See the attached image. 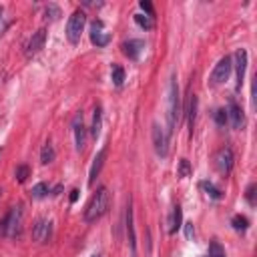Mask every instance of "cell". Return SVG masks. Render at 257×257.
<instances>
[{
    "instance_id": "cell-1",
    "label": "cell",
    "mask_w": 257,
    "mask_h": 257,
    "mask_svg": "<svg viewBox=\"0 0 257 257\" xmlns=\"http://www.w3.org/2000/svg\"><path fill=\"white\" fill-rule=\"evenodd\" d=\"M108 205H110L108 189H106V187L96 189V193H92L90 201H88L86 207H84V221H86V223H96V221L108 211Z\"/></svg>"
},
{
    "instance_id": "cell-2",
    "label": "cell",
    "mask_w": 257,
    "mask_h": 257,
    "mask_svg": "<svg viewBox=\"0 0 257 257\" xmlns=\"http://www.w3.org/2000/svg\"><path fill=\"white\" fill-rule=\"evenodd\" d=\"M22 207H10L8 213L0 219V237L14 239L22 233Z\"/></svg>"
},
{
    "instance_id": "cell-3",
    "label": "cell",
    "mask_w": 257,
    "mask_h": 257,
    "mask_svg": "<svg viewBox=\"0 0 257 257\" xmlns=\"http://www.w3.org/2000/svg\"><path fill=\"white\" fill-rule=\"evenodd\" d=\"M179 114H181V96H179V84H177V78L173 76L171 82H169V92H167V118H169L167 135H171L173 128L177 126Z\"/></svg>"
},
{
    "instance_id": "cell-4",
    "label": "cell",
    "mask_w": 257,
    "mask_h": 257,
    "mask_svg": "<svg viewBox=\"0 0 257 257\" xmlns=\"http://www.w3.org/2000/svg\"><path fill=\"white\" fill-rule=\"evenodd\" d=\"M84 24H86V14L82 10H74L70 14V18H68V24H66V38H68L70 44H78L80 42Z\"/></svg>"
},
{
    "instance_id": "cell-5",
    "label": "cell",
    "mask_w": 257,
    "mask_h": 257,
    "mask_svg": "<svg viewBox=\"0 0 257 257\" xmlns=\"http://www.w3.org/2000/svg\"><path fill=\"white\" fill-rule=\"evenodd\" d=\"M231 68H233L231 56H223V58L215 64V68H213V72H211V84H221V82H225V80L229 78V74H231Z\"/></svg>"
},
{
    "instance_id": "cell-6",
    "label": "cell",
    "mask_w": 257,
    "mask_h": 257,
    "mask_svg": "<svg viewBox=\"0 0 257 257\" xmlns=\"http://www.w3.org/2000/svg\"><path fill=\"white\" fill-rule=\"evenodd\" d=\"M227 122L235 128V131H239V128H243V124H245V114H243V108L237 104V100L235 98H229V104H227Z\"/></svg>"
},
{
    "instance_id": "cell-7",
    "label": "cell",
    "mask_w": 257,
    "mask_h": 257,
    "mask_svg": "<svg viewBox=\"0 0 257 257\" xmlns=\"http://www.w3.org/2000/svg\"><path fill=\"white\" fill-rule=\"evenodd\" d=\"M233 161H235V159H233V151H231L229 147L219 149L217 155H215V167H217V171H219L221 175H229V173H231Z\"/></svg>"
},
{
    "instance_id": "cell-8",
    "label": "cell",
    "mask_w": 257,
    "mask_h": 257,
    "mask_svg": "<svg viewBox=\"0 0 257 257\" xmlns=\"http://www.w3.org/2000/svg\"><path fill=\"white\" fill-rule=\"evenodd\" d=\"M90 42L96 44L98 48H102V46H106V44L110 42V34L106 32L102 20H94V22L90 24Z\"/></svg>"
},
{
    "instance_id": "cell-9",
    "label": "cell",
    "mask_w": 257,
    "mask_h": 257,
    "mask_svg": "<svg viewBox=\"0 0 257 257\" xmlns=\"http://www.w3.org/2000/svg\"><path fill=\"white\" fill-rule=\"evenodd\" d=\"M44 42H46V30H44V28H38V30H36V32H32V36L28 38L24 54H26L28 58H30V56H34V54H38V52L44 48Z\"/></svg>"
},
{
    "instance_id": "cell-10",
    "label": "cell",
    "mask_w": 257,
    "mask_h": 257,
    "mask_svg": "<svg viewBox=\"0 0 257 257\" xmlns=\"http://www.w3.org/2000/svg\"><path fill=\"white\" fill-rule=\"evenodd\" d=\"M153 143H155V151L159 157L169 155V135L159 124H153Z\"/></svg>"
},
{
    "instance_id": "cell-11",
    "label": "cell",
    "mask_w": 257,
    "mask_h": 257,
    "mask_svg": "<svg viewBox=\"0 0 257 257\" xmlns=\"http://www.w3.org/2000/svg\"><path fill=\"white\" fill-rule=\"evenodd\" d=\"M52 235V223L48 219H38L34 225H32V239L36 243H46Z\"/></svg>"
},
{
    "instance_id": "cell-12",
    "label": "cell",
    "mask_w": 257,
    "mask_h": 257,
    "mask_svg": "<svg viewBox=\"0 0 257 257\" xmlns=\"http://www.w3.org/2000/svg\"><path fill=\"white\" fill-rule=\"evenodd\" d=\"M72 133H74L76 151H82L86 145V128L82 124V112H76V116L72 118Z\"/></svg>"
},
{
    "instance_id": "cell-13",
    "label": "cell",
    "mask_w": 257,
    "mask_h": 257,
    "mask_svg": "<svg viewBox=\"0 0 257 257\" xmlns=\"http://www.w3.org/2000/svg\"><path fill=\"white\" fill-rule=\"evenodd\" d=\"M245 70H247V50L245 48H239L235 52V72H237V90L241 88L243 84V78H245Z\"/></svg>"
},
{
    "instance_id": "cell-14",
    "label": "cell",
    "mask_w": 257,
    "mask_h": 257,
    "mask_svg": "<svg viewBox=\"0 0 257 257\" xmlns=\"http://www.w3.org/2000/svg\"><path fill=\"white\" fill-rule=\"evenodd\" d=\"M143 50H145V42L143 40H126V42H122V52L131 60H139Z\"/></svg>"
},
{
    "instance_id": "cell-15",
    "label": "cell",
    "mask_w": 257,
    "mask_h": 257,
    "mask_svg": "<svg viewBox=\"0 0 257 257\" xmlns=\"http://www.w3.org/2000/svg\"><path fill=\"white\" fill-rule=\"evenodd\" d=\"M104 157H106V147H102V149L96 153V157H94V161H92V165H90V173H88V185H94V181H96V177H98V173H100V169H102Z\"/></svg>"
},
{
    "instance_id": "cell-16",
    "label": "cell",
    "mask_w": 257,
    "mask_h": 257,
    "mask_svg": "<svg viewBox=\"0 0 257 257\" xmlns=\"http://www.w3.org/2000/svg\"><path fill=\"white\" fill-rule=\"evenodd\" d=\"M181 225H183V209H181V205H175L173 207V213L169 217V233L171 235L177 233L181 229Z\"/></svg>"
},
{
    "instance_id": "cell-17",
    "label": "cell",
    "mask_w": 257,
    "mask_h": 257,
    "mask_svg": "<svg viewBox=\"0 0 257 257\" xmlns=\"http://www.w3.org/2000/svg\"><path fill=\"white\" fill-rule=\"evenodd\" d=\"M195 116H197V96L191 92L189 94V102H187V124H189V133L193 135V126H195Z\"/></svg>"
},
{
    "instance_id": "cell-18",
    "label": "cell",
    "mask_w": 257,
    "mask_h": 257,
    "mask_svg": "<svg viewBox=\"0 0 257 257\" xmlns=\"http://www.w3.org/2000/svg\"><path fill=\"white\" fill-rule=\"evenodd\" d=\"M126 233H128V243L133 247V251L137 249V241H135V231H133V209H131V199H128V207H126Z\"/></svg>"
},
{
    "instance_id": "cell-19",
    "label": "cell",
    "mask_w": 257,
    "mask_h": 257,
    "mask_svg": "<svg viewBox=\"0 0 257 257\" xmlns=\"http://www.w3.org/2000/svg\"><path fill=\"white\" fill-rule=\"evenodd\" d=\"M54 157H56L54 147H52L50 143H46V145L42 147V151H40V163H42V165H48V163L54 161Z\"/></svg>"
},
{
    "instance_id": "cell-20",
    "label": "cell",
    "mask_w": 257,
    "mask_h": 257,
    "mask_svg": "<svg viewBox=\"0 0 257 257\" xmlns=\"http://www.w3.org/2000/svg\"><path fill=\"white\" fill-rule=\"evenodd\" d=\"M110 78H112V82H114L116 86H122V82H124V68H122L120 64H112V68H110Z\"/></svg>"
},
{
    "instance_id": "cell-21",
    "label": "cell",
    "mask_w": 257,
    "mask_h": 257,
    "mask_svg": "<svg viewBox=\"0 0 257 257\" xmlns=\"http://www.w3.org/2000/svg\"><path fill=\"white\" fill-rule=\"evenodd\" d=\"M100 124H102V112H100V106H96L94 108V114H92V126H90V135L92 137H98Z\"/></svg>"
},
{
    "instance_id": "cell-22",
    "label": "cell",
    "mask_w": 257,
    "mask_h": 257,
    "mask_svg": "<svg viewBox=\"0 0 257 257\" xmlns=\"http://www.w3.org/2000/svg\"><path fill=\"white\" fill-rule=\"evenodd\" d=\"M48 193H50V187H48L46 183H36V185L32 187V191H30V197H32V199H44Z\"/></svg>"
},
{
    "instance_id": "cell-23",
    "label": "cell",
    "mask_w": 257,
    "mask_h": 257,
    "mask_svg": "<svg viewBox=\"0 0 257 257\" xmlns=\"http://www.w3.org/2000/svg\"><path fill=\"white\" fill-rule=\"evenodd\" d=\"M133 18H135V22H137L141 28H145V30H151V28L155 26V18H151V16H147V14H135Z\"/></svg>"
},
{
    "instance_id": "cell-24",
    "label": "cell",
    "mask_w": 257,
    "mask_h": 257,
    "mask_svg": "<svg viewBox=\"0 0 257 257\" xmlns=\"http://www.w3.org/2000/svg\"><path fill=\"white\" fill-rule=\"evenodd\" d=\"M201 189H203L211 199H215V201H217V199H221V191H219L213 183H209V181H201Z\"/></svg>"
},
{
    "instance_id": "cell-25",
    "label": "cell",
    "mask_w": 257,
    "mask_h": 257,
    "mask_svg": "<svg viewBox=\"0 0 257 257\" xmlns=\"http://www.w3.org/2000/svg\"><path fill=\"white\" fill-rule=\"evenodd\" d=\"M58 16H60V8H58L56 4H48V6L44 8V20L54 22V20H58Z\"/></svg>"
},
{
    "instance_id": "cell-26",
    "label": "cell",
    "mask_w": 257,
    "mask_h": 257,
    "mask_svg": "<svg viewBox=\"0 0 257 257\" xmlns=\"http://www.w3.org/2000/svg\"><path fill=\"white\" fill-rule=\"evenodd\" d=\"M231 225H233L235 231H247L249 221H247V217H243V215H235V217L231 219Z\"/></svg>"
},
{
    "instance_id": "cell-27",
    "label": "cell",
    "mask_w": 257,
    "mask_h": 257,
    "mask_svg": "<svg viewBox=\"0 0 257 257\" xmlns=\"http://www.w3.org/2000/svg\"><path fill=\"white\" fill-rule=\"evenodd\" d=\"M14 175H16V181H18V183H24V181L30 177V169H28L26 165H18L16 171H14Z\"/></svg>"
},
{
    "instance_id": "cell-28",
    "label": "cell",
    "mask_w": 257,
    "mask_h": 257,
    "mask_svg": "<svg viewBox=\"0 0 257 257\" xmlns=\"http://www.w3.org/2000/svg\"><path fill=\"white\" fill-rule=\"evenodd\" d=\"M177 175H179L181 179H185V177H189V175H191V165H189V161H187V159H181V161H179Z\"/></svg>"
},
{
    "instance_id": "cell-29",
    "label": "cell",
    "mask_w": 257,
    "mask_h": 257,
    "mask_svg": "<svg viewBox=\"0 0 257 257\" xmlns=\"http://www.w3.org/2000/svg\"><path fill=\"white\" fill-rule=\"evenodd\" d=\"M209 255L211 257H225V251H223V247L217 241H211V253Z\"/></svg>"
},
{
    "instance_id": "cell-30",
    "label": "cell",
    "mask_w": 257,
    "mask_h": 257,
    "mask_svg": "<svg viewBox=\"0 0 257 257\" xmlns=\"http://www.w3.org/2000/svg\"><path fill=\"white\" fill-rule=\"evenodd\" d=\"M213 116H215V122H217V124H219V126H223V124H225V122H227V112H225V110H223V108H217V110H215V114H213Z\"/></svg>"
},
{
    "instance_id": "cell-31",
    "label": "cell",
    "mask_w": 257,
    "mask_h": 257,
    "mask_svg": "<svg viewBox=\"0 0 257 257\" xmlns=\"http://www.w3.org/2000/svg\"><path fill=\"white\" fill-rule=\"evenodd\" d=\"M255 185H249L247 187V193H245V199H247V203L251 205V207H255Z\"/></svg>"
},
{
    "instance_id": "cell-32",
    "label": "cell",
    "mask_w": 257,
    "mask_h": 257,
    "mask_svg": "<svg viewBox=\"0 0 257 257\" xmlns=\"http://www.w3.org/2000/svg\"><path fill=\"white\" fill-rule=\"evenodd\" d=\"M8 24H10V20H8V16H4V8H0V36L6 32Z\"/></svg>"
},
{
    "instance_id": "cell-33",
    "label": "cell",
    "mask_w": 257,
    "mask_h": 257,
    "mask_svg": "<svg viewBox=\"0 0 257 257\" xmlns=\"http://www.w3.org/2000/svg\"><path fill=\"white\" fill-rule=\"evenodd\" d=\"M139 6H141L145 12H147V16L155 18V10H153V4H151V2H147V0H141V2H139Z\"/></svg>"
},
{
    "instance_id": "cell-34",
    "label": "cell",
    "mask_w": 257,
    "mask_h": 257,
    "mask_svg": "<svg viewBox=\"0 0 257 257\" xmlns=\"http://www.w3.org/2000/svg\"><path fill=\"white\" fill-rule=\"evenodd\" d=\"M76 199H78V191L72 189V191H70V203H76Z\"/></svg>"
},
{
    "instance_id": "cell-35",
    "label": "cell",
    "mask_w": 257,
    "mask_h": 257,
    "mask_svg": "<svg viewBox=\"0 0 257 257\" xmlns=\"http://www.w3.org/2000/svg\"><path fill=\"white\" fill-rule=\"evenodd\" d=\"M195 235V231H193V223H187V237L191 239Z\"/></svg>"
},
{
    "instance_id": "cell-36",
    "label": "cell",
    "mask_w": 257,
    "mask_h": 257,
    "mask_svg": "<svg viewBox=\"0 0 257 257\" xmlns=\"http://www.w3.org/2000/svg\"><path fill=\"white\" fill-rule=\"evenodd\" d=\"M90 257H102V255H100V253H92Z\"/></svg>"
},
{
    "instance_id": "cell-37",
    "label": "cell",
    "mask_w": 257,
    "mask_h": 257,
    "mask_svg": "<svg viewBox=\"0 0 257 257\" xmlns=\"http://www.w3.org/2000/svg\"><path fill=\"white\" fill-rule=\"evenodd\" d=\"M205 257H211V255H205Z\"/></svg>"
}]
</instances>
